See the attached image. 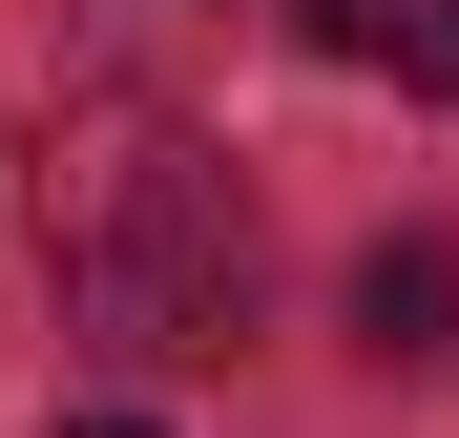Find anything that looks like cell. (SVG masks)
<instances>
[{"label":"cell","mask_w":459,"mask_h":438,"mask_svg":"<svg viewBox=\"0 0 459 438\" xmlns=\"http://www.w3.org/2000/svg\"><path fill=\"white\" fill-rule=\"evenodd\" d=\"M84 438H146V417H84Z\"/></svg>","instance_id":"4"},{"label":"cell","mask_w":459,"mask_h":438,"mask_svg":"<svg viewBox=\"0 0 459 438\" xmlns=\"http://www.w3.org/2000/svg\"><path fill=\"white\" fill-rule=\"evenodd\" d=\"M314 42L355 63V84H418V105H459V0H314Z\"/></svg>","instance_id":"3"},{"label":"cell","mask_w":459,"mask_h":438,"mask_svg":"<svg viewBox=\"0 0 459 438\" xmlns=\"http://www.w3.org/2000/svg\"><path fill=\"white\" fill-rule=\"evenodd\" d=\"M42 271H63V313L105 355H230V313H251V209H230V167L168 105L105 84V105L42 125Z\"/></svg>","instance_id":"1"},{"label":"cell","mask_w":459,"mask_h":438,"mask_svg":"<svg viewBox=\"0 0 459 438\" xmlns=\"http://www.w3.org/2000/svg\"><path fill=\"white\" fill-rule=\"evenodd\" d=\"M355 355H376V376H438V355H459V251L438 230L355 251Z\"/></svg>","instance_id":"2"}]
</instances>
